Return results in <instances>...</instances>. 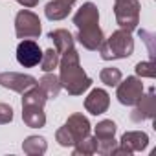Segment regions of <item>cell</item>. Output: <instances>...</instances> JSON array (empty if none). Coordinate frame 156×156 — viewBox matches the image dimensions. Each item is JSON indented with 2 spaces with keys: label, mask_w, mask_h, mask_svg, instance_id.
I'll list each match as a JSON object with an SVG mask.
<instances>
[{
  "label": "cell",
  "mask_w": 156,
  "mask_h": 156,
  "mask_svg": "<svg viewBox=\"0 0 156 156\" xmlns=\"http://www.w3.org/2000/svg\"><path fill=\"white\" fill-rule=\"evenodd\" d=\"M61 73H59V83L64 90H68L70 96H81L85 90L90 88L92 79L87 75V72L79 64V55L72 48L62 53L61 61Z\"/></svg>",
  "instance_id": "cell-1"
},
{
  "label": "cell",
  "mask_w": 156,
  "mask_h": 156,
  "mask_svg": "<svg viewBox=\"0 0 156 156\" xmlns=\"http://www.w3.org/2000/svg\"><path fill=\"white\" fill-rule=\"evenodd\" d=\"M134 51V41L130 31L127 30H118L114 31L108 39L103 41V44L99 46V53L101 59L105 61H114V59H125L130 57Z\"/></svg>",
  "instance_id": "cell-2"
},
{
  "label": "cell",
  "mask_w": 156,
  "mask_h": 156,
  "mask_svg": "<svg viewBox=\"0 0 156 156\" xmlns=\"http://www.w3.org/2000/svg\"><path fill=\"white\" fill-rule=\"evenodd\" d=\"M90 134V123L83 114H72L66 123L55 132V138L59 145L62 147H73L79 140L87 138Z\"/></svg>",
  "instance_id": "cell-3"
},
{
  "label": "cell",
  "mask_w": 156,
  "mask_h": 156,
  "mask_svg": "<svg viewBox=\"0 0 156 156\" xmlns=\"http://www.w3.org/2000/svg\"><path fill=\"white\" fill-rule=\"evenodd\" d=\"M114 15L121 30L132 31L140 22V2L138 0H116Z\"/></svg>",
  "instance_id": "cell-4"
},
{
  "label": "cell",
  "mask_w": 156,
  "mask_h": 156,
  "mask_svg": "<svg viewBox=\"0 0 156 156\" xmlns=\"http://www.w3.org/2000/svg\"><path fill=\"white\" fill-rule=\"evenodd\" d=\"M15 33L19 39H37L41 35V19L30 9L19 11L15 19Z\"/></svg>",
  "instance_id": "cell-5"
},
{
  "label": "cell",
  "mask_w": 156,
  "mask_h": 156,
  "mask_svg": "<svg viewBox=\"0 0 156 156\" xmlns=\"http://www.w3.org/2000/svg\"><path fill=\"white\" fill-rule=\"evenodd\" d=\"M141 94H143V83H141L140 77L130 75V77L121 79L118 83V94H116V98H118V101L121 105L134 107L138 103V99L141 98Z\"/></svg>",
  "instance_id": "cell-6"
},
{
  "label": "cell",
  "mask_w": 156,
  "mask_h": 156,
  "mask_svg": "<svg viewBox=\"0 0 156 156\" xmlns=\"http://www.w3.org/2000/svg\"><path fill=\"white\" fill-rule=\"evenodd\" d=\"M149 145V136L141 130H129L121 136L119 147L114 149L112 154H132V152H140L143 149H147Z\"/></svg>",
  "instance_id": "cell-7"
},
{
  "label": "cell",
  "mask_w": 156,
  "mask_h": 156,
  "mask_svg": "<svg viewBox=\"0 0 156 156\" xmlns=\"http://www.w3.org/2000/svg\"><path fill=\"white\" fill-rule=\"evenodd\" d=\"M42 50L33 39H22V42L17 46V61L24 68H33L41 62Z\"/></svg>",
  "instance_id": "cell-8"
},
{
  "label": "cell",
  "mask_w": 156,
  "mask_h": 156,
  "mask_svg": "<svg viewBox=\"0 0 156 156\" xmlns=\"http://www.w3.org/2000/svg\"><path fill=\"white\" fill-rule=\"evenodd\" d=\"M0 85L4 88H9L13 92H26L28 88L37 85V79L28 73H19V72H2L0 73Z\"/></svg>",
  "instance_id": "cell-9"
},
{
  "label": "cell",
  "mask_w": 156,
  "mask_h": 156,
  "mask_svg": "<svg viewBox=\"0 0 156 156\" xmlns=\"http://www.w3.org/2000/svg\"><path fill=\"white\" fill-rule=\"evenodd\" d=\"M156 114V98H154V88H149V92L138 99V103L134 105V110L130 114V119L136 123H141L145 119H154Z\"/></svg>",
  "instance_id": "cell-10"
},
{
  "label": "cell",
  "mask_w": 156,
  "mask_h": 156,
  "mask_svg": "<svg viewBox=\"0 0 156 156\" xmlns=\"http://www.w3.org/2000/svg\"><path fill=\"white\" fill-rule=\"evenodd\" d=\"M108 105H110V96L103 88H94L85 99V108L94 116H99V114L107 112Z\"/></svg>",
  "instance_id": "cell-11"
},
{
  "label": "cell",
  "mask_w": 156,
  "mask_h": 156,
  "mask_svg": "<svg viewBox=\"0 0 156 156\" xmlns=\"http://www.w3.org/2000/svg\"><path fill=\"white\" fill-rule=\"evenodd\" d=\"M77 39H79V42H81L87 50H90V51L99 50V46H101L103 41H105L103 31H101V28H99L98 24L79 30V33H77Z\"/></svg>",
  "instance_id": "cell-12"
},
{
  "label": "cell",
  "mask_w": 156,
  "mask_h": 156,
  "mask_svg": "<svg viewBox=\"0 0 156 156\" xmlns=\"http://www.w3.org/2000/svg\"><path fill=\"white\" fill-rule=\"evenodd\" d=\"M73 24L77 26V30H83L94 24H99V11L92 2L83 4V8L73 15Z\"/></svg>",
  "instance_id": "cell-13"
},
{
  "label": "cell",
  "mask_w": 156,
  "mask_h": 156,
  "mask_svg": "<svg viewBox=\"0 0 156 156\" xmlns=\"http://www.w3.org/2000/svg\"><path fill=\"white\" fill-rule=\"evenodd\" d=\"M22 119L28 127L31 129H41L46 123V114L44 107H35V105H22Z\"/></svg>",
  "instance_id": "cell-14"
},
{
  "label": "cell",
  "mask_w": 156,
  "mask_h": 156,
  "mask_svg": "<svg viewBox=\"0 0 156 156\" xmlns=\"http://www.w3.org/2000/svg\"><path fill=\"white\" fill-rule=\"evenodd\" d=\"M70 11H72V4L64 2V0H51L44 8V13L50 20H62L70 15Z\"/></svg>",
  "instance_id": "cell-15"
},
{
  "label": "cell",
  "mask_w": 156,
  "mask_h": 156,
  "mask_svg": "<svg viewBox=\"0 0 156 156\" xmlns=\"http://www.w3.org/2000/svg\"><path fill=\"white\" fill-rule=\"evenodd\" d=\"M48 37L53 41L55 44V50L59 51V55H62L64 51L72 50L73 48V37L68 30H55V31H50Z\"/></svg>",
  "instance_id": "cell-16"
},
{
  "label": "cell",
  "mask_w": 156,
  "mask_h": 156,
  "mask_svg": "<svg viewBox=\"0 0 156 156\" xmlns=\"http://www.w3.org/2000/svg\"><path fill=\"white\" fill-rule=\"evenodd\" d=\"M37 85L42 88V92L46 94V98L48 99H55L57 96H59V92H61V83H59V77L55 75V73H51V72H46V75H42L41 77V81H37Z\"/></svg>",
  "instance_id": "cell-17"
},
{
  "label": "cell",
  "mask_w": 156,
  "mask_h": 156,
  "mask_svg": "<svg viewBox=\"0 0 156 156\" xmlns=\"http://www.w3.org/2000/svg\"><path fill=\"white\" fill-rule=\"evenodd\" d=\"M48 149L46 145V140L42 136H28L22 143V151L30 156H39V154H44Z\"/></svg>",
  "instance_id": "cell-18"
},
{
  "label": "cell",
  "mask_w": 156,
  "mask_h": 156,
  "mask_svg": "<svg viewBox=\"0 0 156 156\" xmlns=\"http://www.w3.org/2000/svg\"><path fill=\"white\" fill-rule=\"evenodd\" d=\"M59 61H61L59 51L55 48H50V50L42 51V59H41L39 64H41V70L42 72H53L59 66Z\"/></svg>",
  "instance_id": "cell-19"
},
{
  "label": "cell",
  "mask_w": 156,
  "mask_h": 156,
  "mask_svg": "<svg viewBox=\"0 0 156 156\" xmlns=\"http://www.w3.org/2000/svg\"><path fill=\"white\" fill-rule=\"evenodd\" d=\"M99 79H101V83H105L107 87H118V83L123 79V75H121L119 68L107 66V68H103V70H101Z\"/></svg>",
  "instance_id": "cell-20"
},
{
  "label": "cell",
  "mask_w": 156,
  "mask_h": 156,
  "mask_svg": "<svg viewBox=\"0 0 156 156\" xmlns=\"http://www.w3.org/2000/svg\"><path fill=\"white\" fill-rule=\"evenodd\" d=\"M116 134V123L112 119H103L96 127V138L98 140H110Z\"/></svg>",
  "instance_id": "cell-21"
},
{
  "label": "cell",
  "mask_w": 156,
  "mask_h": 156,
  "mask_svg": "<svg viewBox=\"0 0 156 156\" xmlns=\"http://www.w3.org/2000/svg\"><path fill=\"white\" fill-rule=\"evenodd\" d=\"M96 152V136L92 138L90 134L83 140H79L73 145V154H94Z\"/></svg>",
  "instance_id": "cell-22"
},
{
  "label": "cell",
  "mask_w": 156,
  "mask_h": 156,
  "mask_svg": "<svg viewBox=\"0 0 156 156\" xmlns=\"http://www.w3.org/2000/svg\"><path fill=\"white\" fill-rule=\"evenodd\" d=\"M136 73L140 77H149V79H152V77L156 75V66H154V61H141L136 64Z\"/></svg>",
  "instance_id": "cell-23"
},
{
  "label": "cell",
  "mask_w": 156,
  "mask_h": 156,
  "mask_svg": "<svg viewBox=\"0 0 156 156\" xmlns=\"http://www.w3.org/2000/svg\"><path fill=\"white\" fill-rule=\"evenodd\" d=\"M116 147H118V141L114 138H110V140H98L96 138V152L98 154H112Z\"/></svg>",
  "instance_id": "cell-24"
},
{
  "label": "cell",
  "mask_w": 156,
  "mask_h": 156,
  "mask_svg": "<svg viewBox=\"0 0 156 156\" xmlns=\"http://www.w3.org/2000/svg\"><path fill=\"white\" fill-rule=\"evenodd\" d=\"M13 119V108L6 103H0V125H6Z\"/></svg>",
  "instance_id": "cell-25"
},
{
  "label": "cell",
  "mask_w": 156,
  "mask_h": 156,
  "mask_svg": "<svg viewBox=\"0 0 156 156\" xmlns=\"http://www.w3.org/2000/svg\"><path fill=\"white\" fill-rule=\"evenodd\" d=\"M140 33V37L147 42V46H149V51H151V55H154V46H152V39H154V35L152 33H149V31H145V30H140L138 31Z\"/></svg>",
  "instance_id": "cell-26"
},
{
  "label": "cell",
  "mask_w": 156,
  "mask_h": 156,
  "mask_svg": "<svg viewBox=\"0 0 156 156\" xmlns=\"http://www.w3.org/2000/svg\"><path fill=\"white\" fill-rule=\"evenodd\" d=\"M17 2L20 6H24V8H35L39 4V0H17Z\"/></svg>",
  "instance_id": "cell-27"
},
{
  "label": "cell",
  "mask_w": 156,
  "mask_h": 156,
  "mask_svg": "<svg viewBox=\"0 0 156 156\" xmlns=\"http://www.w3.org/2000/svg\"><path fill=\"white\" fill-rule=\"evenodd\" d=\"M64 2H68V4H75L77 0H64Z\"/></svg>",
  "instance_id": "cell-28"
}]
</instances>
